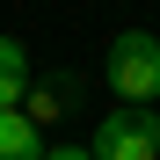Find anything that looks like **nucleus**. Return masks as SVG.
I'll return each instance as SVG.
<instances>
[{
	"mask_svg": "<svg viewBox=\"0 0 160 160\" xmlns=\"http://www.w3.org/2000/svg\"><path fill=\"white\" fill-rule=\"evenodd\" d=\"M109 88H117V102H153L160 95V37L153 29H124L109 44Z\"/></svg>",
	"mask_w": 160,
	"mask_h": 160,
	"instance_id": "1",
	"label": "nucleus"
},
{
	"mask_svg": "<svg viewBox=\"0 0 160 160\" xmlns=\"http://www.w3.org/2000/svg\"><path fill=\"white\" fill-rule=\"evenodd\" d=\"M95 160H160V117L146 109V102H124L117 117L95 124Z\"/></svg>",
	"mask_w": 160,
	"mask_h": 160,
	"instance_id": "2",
	"label": "nucleus"
},
{
	"mask_svg": "<svg viewBox=\"0 0 160 160\" xmlns=\"http://www.w3.org/2000/svg\"><path fill=\"white\" fill-rule=\"evenodd\" d=\"M0 160H51L44 124H37L29 109H0Z\"/></svg>",
	"mask_w": 160,
	"mask_h": 160,
	"instance_id": "3",
	"label": "nucleus"
},
{
	"mask_svg": "<svg viewBox=\"0 0 160 160\" xmlns=\"http://www.w3.org/2000/svg\"><path fill=\"white\" fill-rule=\"evenodd\" d=\"M22 102H29V51L0 37V109H22Z\"/></svg>",
	"mask_w": 160,
	"mask_h": 160,
	"instance_id": "4",
	"label": "nucleus"
},
{
	"mask_svg": "<svg viewBox=\"0 0 160 160\" xmlns=\"http://www.w3.org/2000/svg\"><path fill=\"white\" fill-rule=\"evenodd\" d=\"M73 95H80V80H73V73H58V80H44V88H29V102H22V109H29L37 124H58V117L73 109Z\"/></svg>",
	"mask_w": 160,
	"mask_h": 160,
	"instance_id": "5",
	"label": "nucleus"
},
{
	"mask_svg": "<svg viewBox=\"0 0 160 160\" xmlns=\"http://www.w3.org/2000/svg\"><path fill=\"white\" fill-rule=\"evenodd\" d=\"M51 160H95V146H51Z\"/></svg>",
	"mask_w": 160,
	"mask_h": 160,
	"instance_id": "6",
	"label": "nucleus"
}]
</instances>
